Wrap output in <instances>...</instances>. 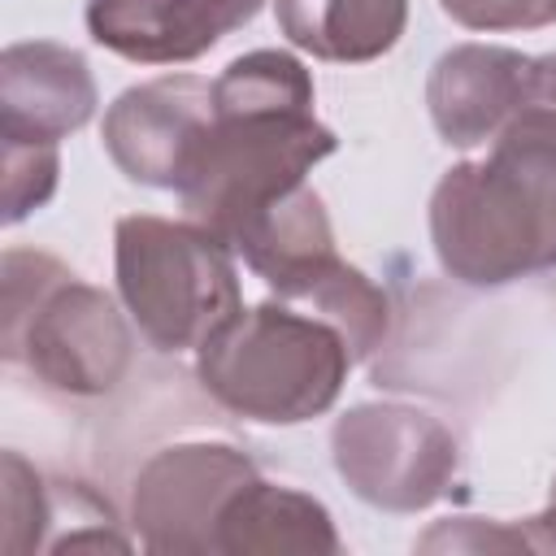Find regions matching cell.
<instances>
[{"mask_svg": "<svg viewBox=\"0 0 556 556\" xmlns=\"http://www.w3.org/2000/svg\"><path fill=\"white\" fill-rule=\"evenodd\" d=\"M213 122V83L195 74H165L139 83L104 113V148L135 182L178 191L200 130Z\"/></svg>", "mask_w": 556, "mask_h": 556, "instance_id": "ba28073f", "label": "cell"}, {"mask_svg": "<svg viewBox=\"0 0 556 556\" xmlns=\"http://www.w3.org/2000/svg\"><path fill=\"white\" fill-rule=\"evenodd\" d=\"M439 265L500 287L556 265V52L530 61V96L486 161L447 169L430 195Z\"/></svg>", "mask_w": 556, "mask_h": 556, "instance_id": "6da1fadb", "label": "cell"}, {"mask_svg": "<svg viewBox=\"0 0 556 556\" xmlns=\"http://www.w3.org/2000/svg\"><path fill=\"white\" fill-rule=\"evenodd\" d=\"M265 0H87L91 39L139 65L195 61Z\"/></svg>", "mask_w": 556, "mask_h": 556, "instance_id": "9c48e42d", "label": "cell"}, {"mask_svg": "<svg viewBox=\"0 0 556 556\" xmlns=\"http://www.w3.org/2000/svg\"><path fill=\"white\" fill-rule=\"evenodd\" d=\"M469 30H539L556 22V0H439Z\"/></svg>", "mask_w": 556, "mask_h": 556, "instance_id": "e0dca14e", "label": "cell"}, {"mask_svg": "<svg viewBox=\"0 0 556 556\" xmlns=\"http://www.w3.org/2000/svg\"><path fill=\"white\" fill-rule=\"evenodd\" d=\"M352 361L348 339L326 317L282 304L239 308L195 348L204 391L222 408L269 426H295L326 413Z\"/></svg>", "mask_w": 556, "mask_h": 556, "instance_id": "7a4b0ae2", "label": "cell"}, {"mask_svg": "<svg viewBox=\"0 0 556 556\" xmlns=\"http://www.w3.org/2000/svg\"><path fill=\"white\" fill-rule=\"evenodd\" d=\"M256 478V465L226 443H178L156 452L135 478V530L148 552H213L226 500Z\"/></svg>", "mask_w": 556, "mask_h": 556, "instance_id": "52a82bcc", "label": "cell"}, {"mask_svg": "<svg viewBox=\"0 0 556 556\" xmlns=\"http://www.w3.org/2000/svg\"><path fill=\"white\" fill-rule=\"evenodd\" d=\"M56 191V143L4 139V222H22Z\"/></svg>", "mask_w": 556, "mask_h": 556, "instance_id": "2e32d148", "label": "cell"}, {"mask_svg": "<svg viewBox=\"0 0 556 556\" xmlns=\"http://www.w3.org/2000/svg\"><path fill=\"white\" fill-rule=\"evenodd\" d=\"M530 61L534 56L486 43H460L443 52L426 87L434 130L456 148L495 139L530 96Z\"/></svg>", "mask_w": 556, "mask_h": 556, "instance_id": "30bf717a", "label": "cell"}, {"mask_svg": "<svg viewBox=\"0 0 556 556\" xmlns=\"http://www.w3.org/2000/svg\"><path fill=\"white\" fill-rule=\"evenodd\" d=\"M334 469L374 508H430L456 478L452 430L404 404H361L334 421Z\"/></svg>", "mask_w": 556, "mask_h": 556, "instance_id": "8992f818", "label": "cell"}, {"mask_svg": "<svg viewBox=\"0 0 556 556\" xmlns=\"http://www.w3.org/2000/svg\"><path fill=\"white\" fill-rule=\"evenodd\" d=\"M4 356L43 387L100 395L130 365V330L113 300L43 252H4Z\"/></svg>", "mask_w": 556, "mask_h": 556, "instance_id": "277c9868", "label": "cell"}, {"mask_svg": "<svg viewBox=\"0 0 556 556\" xmlns=\"http://www.w3.org/2000/svg\"><path fill=\"white\" fill-rule=\"evenodd\" d=\"M330 152L334 135L313 117V104H213V122L187 156L178 195L191 222L235 248V239L269 204L304 187V174Z\"/></svg>", "mask_w": 556, "mask_h": 556, "instance_id": "3957f363", "label": "cell"}, {"mask_svg": "<svg viewBox=\"0 0 556 556\" xmlns=\"http://www.w3.org/2000/svg\"><path fill=\"white\" fill-rule=\"evenodd\" d=\"M230 243L200 222L122 217L117 222V287L156 352L200 348L239 304Z\"/></svg>", "mask_w": 556, "mask_h": 556, "instance_id": "5b68a950", "label": "cell"}, {"mask_svg": "<svg viewBox=\"0 0 556 556\" xmlns=\"http://www.w3.org/2000/svg\"><path fill=\"white\" fill-rule=\"evenodd\" d=\"M52 526V491L43 478L17 456L4 452V530H0V552L22 556L43 547V530Z\"/></svg>", "mask_w": 556, "mask_h": 556, "instance_id": "9a60e30c", "label": "cell"}, {"mask_svg": "<svg viewBox=\"0 0 556 556\" xmlns=\"http://www.w3.org/2000/svg\"><path fill=\"white\" fill-rule=\"evenodd\" d=\"M417 552H556V513L526 521H486V517H447L417 539Z\"/></svg>", "mask_w": 556, "mask_h": 556, "instance_id": "5bb4252c", "label": "cell"}, {"mask_svg": "<svg viewBox=\"0 0 556 556\" xmlns=\"http://www.w3.org/2000/svg\"><path fill=\"white\" fill-rule=\"evenodd\" d=\"M213 552H313V556H334L339 534L330 513L291 486H274L261 473L248 478L222 508L217 530H213Z\"/></svg>", "mask_w": 556, "mask_h": 556, "instance_id": "7c38bea8", "label": "cell"}, {"mask_svg": "<svg viewBox=\"0 0 556 556\" xmlns=\"http://www.w3.org/2000/svg\"><path fill=\"white\" fill-rule=\"evenodd\" d=\"M547 508H552V513H556V482H552V504H547Z\"/></svg>", "mask_w": 556, "mask_h": 556, "instance_id": "ac0fdd59", "label": "cell"}, {"mask_svg": "<svg viewBox=\"0 0 556 556\" xmlns=\"http://www.w3.org/2000/svg\"><path fill=\"white\" fill-rule=\"evenodd\" d=\"M408 0H278L287 39L321 61H374L395 48Z\"/></svg>", "mask_w": 556, "mask_h": 556, "instance_id": "4fadbf2b", "label": "cell"}, {"mask_svg": "<svg viewBox=\"0 0 556 556\" xmlns=\"http://www.w3.org/2000/svg\"><path fill=\"white\" fill-rule=\"evenodd\" d=\"M96 109L87 61L61 43H13L0 56V135L56 143Z\"/></svg>", "mask_w": 556, "mask_h": 556, "instance_id": "8fae6325", "label": "cell"}]
</instances>
